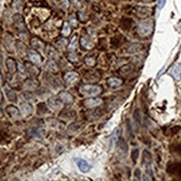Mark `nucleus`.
<instances>
[{
  "mask_svg": "<svg viewBox=\"0 0 181 181\" xmlns=\"http://www.w3.org/2000/svg\"><path fill=\"white\" fill-rule=\"evenodd\" d=\"M101 87L96 86V84H83L80 88V94L83 97H96L101 94Z\"/></svg>",
  "mask_w": 181,
  "mask_h": 181,
  "instance_id": "nucleus-1",
  "label": "nucleus"
},
{
  "mask_svg": "<svg viewBox=\"0 0 181 181\" xmlns=\"http://www.w3.org/2000/svg\"><path fill=\"white\" fill-rule=\"evenodd\" d=\"M44 81L48 87L51 88V89H54V90H57V89H59V88L61 87V82L58 80V78L54 77L51 73H44Z\"/></svg>",
  "mask_w": 181,
  "mask_h": 181,
  "instance_id": "nucleus-2",
  "label": "nucleus"
},
{
  "mask_svg": "<svg viewBox=\"0 0 181 181\" xmlns=\"http://www.w3.org/2000/svg\"><path fill=\"white\" fill-rule=\"evenodd\" d=\"M138 32L141 36H149L152 32V22L149 20H143L138 23Z\"/></svg>",
  "mask_w": 181,
  "mask_h": 181,
  "instance_id": "nucleus-3",
  "label": "nucleus"
},
{
  "mask_svg": "<svg viewBox=\"0 0 181 181\" xmlns=\"http://www.w3.org/2000/svg\"><path fill=\"white\" fill-rule=\"evenodd\" d=\"M63 102L60 100L59 98H56V97H50V98H48L47 100V106L48 108L51 109L52 111H60L62 109V107H63V105H62Z\"/></svg>",
  "mask_w": 181,
  "mask_h": 181,
  "instance_id": "nucleus-4",
  "label": "nucleus"
},
{
  "mask_svg": "<svg viewBox=\"0 0 181 181\" xmlns=\"http://www.w3.org/2000/svg\"><path fill=\"white\" fill-rule=\"evenodd\" d=\"M14 22H15V26L16 28L19 30V33L20 35H28V30L26 28L25 26V22H23V19L20 15H16L14 17Z\"/></svg>",
  "mask_w": 181,
  "mask_h": 181,
  "instance_id": "nucleus-5",
  "label": "nucleus"
},
{
  "mask_svg": "<svg viewBox=\"0 0 181 181\" xmlns=\"http://www.w3.org/2000/svg\"><path fill=\"white\" fill-rule=\"evenodd\" d=\"M102 99L101 98H97V97H89L87 98L84 101H83V106L88 109H94L97 108L99 106L102 105Z\"/></svg>",
  "mask_w": 181,
  "mask_h": 181,
  "instance_id": "nucleus-6",
  "label": "nucleus"
},
{
  "mask_svg": "<svg viewBox=\"0 0 181 181\" xmlns=\"http://www.w3.org/2000/svg\"><path fill=\"white\" fill-rule=\"evenodd\" d=\"M27 54H28V58H29V60L32 62L33 65L40 66L41 63H42V57H41V56H40V54H38L36 50L30 49V50H28Z\"/></svg>",
  "mask_w": 181,
  "mask_h": 181,
  "instance_id": "nucleus-7",
  "label": "nucleus"
},
{
  "mask_svg": "<svg viewBox=\"0 0 181 181\" xmlns=\"http://www.w3.org/2000/svg\"><path fill=\"white\" fill-rule=\"evenodd\" d=\"M75 162H76L78 169H79L82 173H87L91 170V166L84 159H81V158H75Z\"/></svg>",
  "mask_w": 181,
  "mask_h": 181,
  "instance_id": "nucleus-8",
  "label": "nucleus"
},
{
  "mask_svg": "<svg viewBox=\"0 0 181 181\" xmlns=\"http://www.w3.org/2000/svg\"><path fill=\"white\" fill-rule=\"evenodd\" d=\"M20 112L23 117H28L33 112V107L29 101H22L20 103Z\"/></svg>",
  "mask_w": 181,
  "mask_h": 181,
  "instance_id": "nucleus-9",
  "label": "nucleus"
},
{
  "mask_svg": "<svg viewBox=\"0 0 181 181\" xmlns=\"http://www.w3.org/2000/svg\"><path fill=\"white\" fill-rule=\"evenodd\" d=\"M63 80L67 84H75V83L79 80V75L77 72H73V71H68L63 75Z\"/></svg>",
  "mask_w": 181,
  "mask_h": 181,
  "instance_id": "nucleus-10",
  "label": "nucleus"
},
{
  "mask_svg": "<svg viewBox=\"0 0 181 181\" xmlns=\"http://www.w3.org/2000/svg\"><path fill=\"white\" fill-rule=\"evenodd\" d=\"M58 98L60 99L63 103H68V105H70V103H72L73 102L72 94H70V92H68V91H65V90L60 91L58 94Z\"/></svg>",
  "mask_w": 181,
  "mask_h": 181,
  "instance_id": "nucleus-11",
  "label": "nucleus"
},
{
  "mask_svg": "<svg viewBox=\"0 0 181 181\" xmlns=\"http://www.w3.org/2000/svg\"><path fill=\"white\" fill-rule=\"evenodd\" d=\"M4 91L5 94H6V97H7V99L9 100V101L11 102H17L18 101V97H17V94L15 92V90H12L9 86H5L4 87Z\"/></svg>",
  "mask_w": 181,
  "mask_h": 181,
  "instance_id": "nucleus-12",
  "label": "nucleus"
},
{
  "mask_svg": "<svg viewBox=\"0 0 181 181\" xmlns=\"http://www.w3.org/2000/svg\"><path fill=\"white\" fill-rule=\"evenodd\" d=\"M6 112L11 117V118H14V119H18L19 117L21 116V112H20V109H18L17 107L15 106H8L7 108H6Z\"/></svg>",
  "mask_w": 181,
  "mask_h": 181,
  "instance_id": "nucleus-13",
  "label": "nucleus"
},
{
  "mask_svg": "<svg viewBox=\"0 0 181 181\" xmlns=\"http://www.w3.org/2000/svg\"><path fill=\"white\" fill-rule=\"evenodd\" d=\"M44 50H46V54H47V57L49 59H52V60L59 59V52L54 47H52V46H47Z\"/></svg>",
  "mask_w": 181,
  "mask_h": 181,
  "instance_id": "nucleus-14",
  "label": "nucleus"
},
{
  "mask_svg": "<svg viewBox=\"0 0 181 181\" xmlns=\"http://www.w3.org/2000/svg\"><path fill=\"white\" fill-rule=\"evenodd\" d=\"M4 44L5 47H6V49H7L8 51H10V52H12L14 51V49H15V41H14V39H12V37L10 36H6L4 38Z\"/></svg>",
  "mask_w": 181,
  "mask_h": 181,
  "instance_id": "nucleus-15",
  "label": "nucleus"
},
{
  "mask_svg": "<svg viewBox=\"0 0 181 181\" xmlns=\"http://www.w3.org/2000/svg\"><path fill=\"white\" fill-rule=\"evenodd\" d=\"M44 69H46V71H48V72L56 73L58 71V66H57V63L54 62V60L49 59V61H47V63L44 66Z\"/></svg>",
  "mask_w": 181,
  "mask_h": 181,
  "instance_id": "nucleus-16",
  "label": "nucleus"
},
{
  "mask_svg": "<svg viewBox=\"0 0 181 181\" xmlns=\"http://www.w3.org/2000/svg\"><path fill=\"white\" fill-rule=\"evenodd\" d=\"M30 42H31V47L33 49H36V50H44L46 49L44 44L40 39H38V38H32V39L30 40Z\"/></svg>",
  "mask_w": 181,
  "mask_h": 181,
  "instance_id": "nucleus-17",
  "label": "nucleus"
},
{
  "mask_svg": "<svg viewBox=\"0 0 181 181\" xmlns=\"http://www.w3.org/2000/svg\"><path fill=\"white\" fill-rule=\"evenodd\" d=\"M6 66H7L8 71L10 73H12V75L17 71V61H16L15 59L8 58L7 61H6Z\"/></svg>",
  "mask_w": 181,
  "mask_h": 181,
  "instance_id": "nucleus-18",
  "label": "nucleus"
},
{
  "mask_svg": "<svg viewBox=\"0 0 181 181\" xmlns=\"http://www.w3.org/2000/svg\"><path fill=\"white\" fill-rule=\"evenodd\" d=\"M23 87L27 88L28 90H32V89H37L39 87V82L36 79H26L23 82Z\"/></svg>",
  "mask_w": 181,
  "mask_h": 181,
  "instance_id": "nucleus-19",
  "label": "nucleus"
},
{
  "mask_svg": "<svg viewBox=\"0 0 181 181\" xmlns=\"http://www.w3.org/2000/svg\"><path fill=\"white\" fill-rule=\"evenodd\" d=\"M170 75L173 77L176 80H179L181 77V63L174 65L170 70Z\"/></svg>",
  "mask_w": 181,
  "mask_h": 181,
  "instance_id": "nucleus-20",
  "label": "nucleus"
},
{
  "mask_svg": "<svg viewBox=\"0 0 181 181\" xmlns=\"http://www.w3.org/2000/svg\"><path fill=\"white\" fill-rule=\"evenodd\" d=\"M107 83H108V86L111 88V89H117V88L120 87V86L122 84V80L119 79V78L112 77V78H109Z\"/></svg>",
  "mask_w": 181,
  "mask_h": 181,
  "instance_id": "nucleus-21",
  "label": "nucleus"
},
{
  "mask_svg": "<svg viewBox=\"0 0 181 181\" xmlns=\"http://www.w3.org/2000/svg\"><path fill=\"white\" fill-rule=\"evenodd\" d=\"M47 124L50 128H54V129H62V128H63L62 122H60L59 120L54 119V118H49V119H47Z\"/></svg>",
  "mask_w": 181,
  "mask_h": 181,
  "instance_id": "nucleus-22",
  "label": "nucleus"
},
{
  "mask_svg": "<svg viewBox=\"0 0 181 181\" xmlns=\"http://www.w3.org/2000/svg\"><path fill=\"white\" fill-rule=\"evenodd\" d=\"M29 132L33 138H37V139H42V138H44V130L40 129L39 127L31 128L29 130Z\"/></svg>",
  "mask_w": 181,
  "mask_h": 181,
  "instance_id": "nucleus-23",
  "label": "nucleus"
},
{
  "mask_svg": "<svg viewBox=\"0 0 181 181\" xmlns=\"http://www.w3.org/2000/svg\"><path fill=\"white\" fill-rule=\"evenodd\" d=\"M25 66H26V70H27V72H29L31 76L35 77L39 73L38 68L36 67V65H33L32 62H31V63H25Z\"/></svg>",
  "mask_w": 181,
  "mask_h": 181,
  "instance_id": "nucleus-24",
  "label": "nucleus"
},
{
  "mask_svg": "<svg viewBox=\"0 0 181 181\" xmlns=\"http://www.w3.org/2000/svg\"><path fill=\"white\" fill-rule=\"evenodd\" d=\"M118 133H119V129H116V130L113 131L112 134H111V137L109 139V150H112L115 145H116V141H117V138H118Z\"/></svg>",
  "mask_w": 181,
  "mask_h": 181,
  "instance_id": "nucleus-25",
  "label": "nucleus"
},
{
  "mask_svg": "<svg viewBox=\"0 0 181 181\" xmlns=\"http://www.w3.org/2000/svg\"><path fill=\"white\" fill-rule=\"evenodd\" d=\"M21 96L22 98L25 99V101H33L35 99H36V94H33L32 91L30 90H27V91H22L21 92Z\"/></svg>",
  "mask_w": 181,
  "mask_h": 181,
  "instance_id": "nucleus-26",
  "label": "nucleus"
},
{
  "mask_svg": "<svg viewBox=\"0 0 181 181\" xmlns=\"http://www.w3.org/2000/svg\"><path fill=\"white\" fill-rule=\"evenodd\" d=\"M77 46H78V37L77 36H73L72 39H71V41L68 44V50L70 51V52H75V51L77 50Z\"/></svg>",
  "mask_w": 181,
  "mask_h": 181,
  "instance_id": "nucleus-27",
  "label": "nucleus"
},
{
  "mask_svg": "<svg viewBox=\"0 0 181 181\" xmlns=\"http://www.w3.org/2000/svg\"><path fill=\"white\" fill-rule=\"evenodd\" d=\"M36 94L40 98H44V97H48L49 94H50V91L48 90V88L46 87H38L37 88V92Z\"/></svg>",
  "mask_w": 181,
  "mask_h": 181,
  "instance_id": "nucleus-28",
  "label": "nucleus"
},
{
  "mask_svg": "<svg viewBox=\"0 0 181 181\" xmlns=\"http://www.w3.org/2000/svg\"><path fill=\"white\" fill-rule=\"evenodd\" d=\"M80 44H81V46H82L84 49H87V50H90V49L94 48V44H92L88 38H84V37H82V38L80 39Z\"/></svg>",
  "mask_w": 181,
  "mask_h": 181,
  "instance_id": "nucleus-29",
  "label": "nucleus"
},
{
  "mask_svg": "<svg viewBox=\"0 0 181 181\" xmlns=\"http://www.w3.org/2000/svg\"><path fill=\"white\" fill-rule=\"evenodd\" d=\"M16 50H17V52H18L20 56H25L26 52H28V50H27V48H26V46L22 42H20V41H18V42H16Z\"/></svg>",
  "mask_w": 181,
  "mask_h": 181,
  "instance_id": "nucleus-30",
  "label": "nucleus"
},
{
  "mask_svg": "<svg viewBox=\"0 0 181 181\" xmlns=\"http://www.w3.org/2000/svg\"><path fill=\"white\" fill-rule=\"evenodd\" d=\"M59 66H60V69H61V70H66V71L72 69V66L69 63V61H67L66 59H62V58L59 59Z\"/></svg>",
  "mask_w": 181,
  "mask_h": 181,
  "instance_id": "nucleus-31",
  "label": "nucleus"
},
{
  "mask_svg": "<svg viewBox=\"0 0 181 181\" xmlns=\"http://www.w3.org/2000/svg\"><path fill=\"white\" fill-rule=\"evenodd\" d=\"M56 47L58 48L59 50H63V49H66V47H68V40L66 38H61V39L57 40Z\"/></svg>",
  "mask_w": 181,
  "mask_h": 181,
  "instance_id": "nucleus-32",
  "label": "nucleus"
},
{
  "mask_svg": "<svg viewBox=\"0 0 181 181\" xmlns=\"http://www.w3.org/2000/svg\"><path fill=\"white\" fill-rule=\"evenodd\" d=\"M47 112H48V106H46L44 103H39L38 108H37V113L39 116H42V115H47Z\"/></svg>",
  "mask_w": 181,
  "mask_h": 181,
  "instance_id": "nucleus-33",
  "label": "nucleus"
},
{
  "mask_svg": "<svg viewBox=\"0 0 181 181\" xmlns=\"http://www.w3.org/2000/svg\"><path fill=\"white\" fill-rule=\"evenodd\" d=\"M17 70L19 72V76L23 77L25 78L26 75H27V70H26V66L22 65L21 62H17Z\"/></svg>",
  "mask_w": 181,
  "mask_h": 181,
  "instance_id": "nucleus-34",
  "label": "nucleus"
},
{
  "mask_svg": "<svg viewBox=\"0 0 181 181\" xmlns=\"http://www.w3.org/2000/svg\"><path fill=\"white\" fill-rule=\"evenodd\" d=\"M71 26L69 25V22H65L63 23V28H62V36L63 37H68L70 33H71Z\"/></svg>",
  "mask_w": 181,
  "mask_h": 181,
  "instance_id": "nucleus-35",
  "label": "nucleus"
},
{
  "mask_svg": "<svg viewBox=\"0 0 181 181\" xmlns=\"http://www.w3.org/2000/svg\"><path fill=\"white\" fill-rule=\"evenodd\" d=\"M138 14H139V16H140V17H147V16H148V14H149L148 8L139 7V8H138Z\"/></svg>",
  "mask_w": 181,
  "mask_h": 181,
  "instance_id": "nucleus-36",
  "label": "nucleus"
},
{
  "mask_svg": "<svg viewBox=\"0 0 181 181\" xmlns=\"http://www.w3.org/2000/svg\"><path fill=\"white\" fill-rule=\"evenodd\" d=\"M68 22L71 27H77V26H78V21H77V18H76V16L75 15H70Z\"/></svg>",
  "mask_w": 181,
  "mask_h": 181,
  "instance_id": "nucleus-37",
  "label": "nucleus"
},
{
  "mask_svg": "<svg viewBox=\"0 0 181 181\" xmlns=\"http://www.w3.org/2000/svg\"><path fill=\"white\" fill-rule=\"evenodd\" d=\"M84 62H86V65L89 66V67H92V66L96 65V59L94 57H87V58L84 59Z\"/></svg>",
  "mask_w": 181,
  "mask_h": 181,
  "instance_id": "nucleus-38",
  "label": "nucleus"
},
{
  "mask_svg": "<svg viewBox=\"0 0 181 181\" xmlns=\"http://www.w3.org/2000/svg\"><path fill=\"white\" fill-rule=\"evenodd\" d=\"M139 49H140V46L138 44H131L130 46H129V51L130 52H132V54H134V52H138L139 51Z\"/></svg>",
  "mask_w": 181,
  "mask_h": 181,
  "instance_id": "nucleus-39",
  "label": "nucleus"
},
{
  "mask_svg": "<svg viewBox=\"0 0 181 181\" xmlns=\"http://www.w3.org/2000/svg\"><path fill=\"white\" fill-rule=\"evenodd\" d=\"M78 128H79V126L77 124V123H71L70 126L68 127V132H70V133H72V132H76L77 130H78Z\"/></svg>",
  "mask_w": 181,
  "mask_h": 181,
  "instance_id": "nucleus-40",
  "label": "nucleus"
},
{
  "mask_svg": "<svg viewBox=\"0 0 181 181\" xmlns=\"http://www.w3.org/2000/svg\"><path fill=\"white\" fill-rule=\"evenodd\" d=\"M68 59L70 60V61H77V60H78V57L75 54V52H69Z\"/></svg>",
  "mask_w": 181,
  "mask_h": 181,
  "instance_id": "nucleus-41",
  "label": "nucleus"
},
{
  "mask_svg": "<svg viewBox=\"0 0 181 181\" xmlns=\"http://www.w3.org/2000/svg\"><path fill=\"white\" fill-rule=\"evenodd\" d=\"M166 1H167V0H158V4H157V6H158V9H159V10H161V9L164 7Z\"/></svg>",
  "mask_w": 181,
  "mask_h": 181,
  "instance_id": "nucleus-42",
  "label": "nucleus"
},
{
  "mask_svg": "<svg viewBox=\"0 0 181 181\" xmlns=\"http://www.w3.org/2000/svg\"><path fill=\"white\" fill-rule=\"evenodd\" d=\"M61 2H62V6H63V8H65V9L69 8V1H68V0H61Z\"/></svg>",
  "mask_w": 181,
  "mask_h": 181,
  "instance_id": "nucleus-43",
  "label": "nucleus"
},
{
  "mask_svg": "<svg viewBox=\"0 0 181 181\" xmlns=\"http://www.w3.org/2000/svg\"><path fill=\"white\" fill-rule=\"evenodd\" d=\"M2 66H4V56L0 52V68H1Z\"/></svg>",
  "mask_w": 181,
  "mask_h": 181,
  "instance_id": "nucleus-44",
  "label": "nucleus"
},
{
  "mask_svg": "<svg viewBox=\"0 0 181 181\" xmlns=\"http://www.w3.org/2000/svg\"><path fill=\"white\" fill-rule=\"evenodd\" d=\"M2 117H4V110L0 107V118H2Z\"/></svg>",
  "mask_w": 181,
  "mask_h": 181,
  "instance_id": "nucleus-45",
  "label": "nucleus"
},
{
  "mask_svg": "<svg viewBox=\"0 0 181 181\" xmlns=\"http://www.w3.org/2000/svg\"><path fill=\"white\" fill-rule=\"evenodd\" d=\"M2 100H4V98H2V92L0 90V102H2Z\"/></svg>",
  "mask_w": 181,
  "mask_h": 181,
  "instance_id": "nucleus-46",
  "label": "nucleus"
},
{
  "mask_svg": "<svg viewBox=\"0 0 181 181\" xmlns=\"http://www.w3.org/2000/svg\"><path fill=\"white\" fill-rule=\"evenodd\" d=\"M2 81H4V80H2V76H1V73H0V86L2 84Z\"/></svg>",
  "mask_w": 181,
  "mask_h": 181,
  "instance_id": "nucleus-47",
  "label": "nucleus"
},
{
  "mask_svg": "<svg viewBox=\"0 0 181 181\" xmlns=\"http://www.w3.org/2000/svg\"><path fill=\"white\" fill-rule=\"evenodd\" d=\"M143 1H145V2H149V1H150V0H143Z\"/></svg>",
  "mask_w": 181,
  "mask_h": 181,
  "instance_id": "nucleus-48",
  "label": "nucleus"
},
{
  "mask_svg": "<svg viewBox=\"0 0 181 181\" xmlns=\"http://www.w3.org/2000/svg\"><path fill=\"white\" fill-rule=\"evenodd\" d=\"M31 1H39V0H31Z\"/></svg>",
  "mask_w": 181,
  "mask_h": 181,
  "instance_id": "nucleus-49",
  "label": "nucleus"
}]
</instances>
